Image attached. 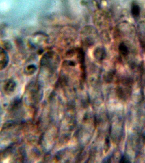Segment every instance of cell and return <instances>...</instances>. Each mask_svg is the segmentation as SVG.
<instances>
[{"label":"cell","mask_w":145,"mask_h":163,"mask_svg":"<svg viewBox=\"0 0 145 163\" xmlns=\"http://www.w3.org/2000/svg\"><path fill=\"white\" fill-rule=\"evenodd\" d=\"M9 61V56L7 51L4 49L0 48V70L7 66Z\"/></svg>","instance_id":"6da1fadb"},{"label":"cell","mask_w":145,"mask_h":163,"mask_svg":"<svg viewBox=\"0 0 145 163\" xmlns=\"http://www.w3.org/2000/svg\"><path fill=\"white\" fill-rule=\"evenodd\" d=\"M16 87V83L13 80H9L6 82L5 85V89L7 92H12Z\"/></svg>","instance_id":"7a4b0ae2"},{"label":"cell","mask_w":145,"mask_h":163,"mask_svg":"<svg viewBox=\"0 0 145 163\" xmlns=\"http://www.w3.org/2000/svg\"><path fill=\"white\" fill-rule=\"evenodd\" d=\"M119 50L120 54L125 57L128 54V49L125 44L124 43H122L120 45Z\"/></svg>","instance_id":"3957f363"},{"label":"cell","mask_w":145,"mask_h":163,"mask_svg":"<svg viewBox=\"0 0 145 163\" xmlns=\"http://www.w3.org/2000/svg\"><path fill=\"white\" fill-rule=\"evenodd\" d=\"M140 12V10L138 6L135 5L132 7V13L133 17L137 18L139 16Z\"/></svg>","instance_id":"277c9868"},{"label":"cell","mask_w":145,"mask_h":163,"mask_svg":"<svg viewBox=\"0 0 145 163\" xmlns=\"http://www.w3.org/2000/svg\"><path fill=\"white\" fill-rule=\"evenodd\" d=\"M34 67L33 66H28L27 68L26 72L27 73H29L30 72H31L34 71Z\"/></svg>","instance_id":"5b68a950"}]
</instances>
